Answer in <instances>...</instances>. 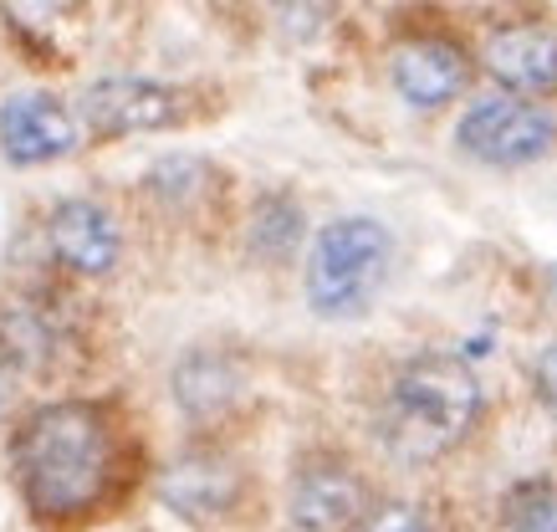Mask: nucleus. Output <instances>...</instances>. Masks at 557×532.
Masks as SVG:
<instances>
[{"label":"nucleus","instance_id":"obj_1","mask_svg":"<svg viewBox=\"0 0 557 532\" xmlns=\"http://www.w3.org/2000/svg\"><path fill=\"white\" fill-rule=\"evenodd\" d=\"M113 471V441L98 410L47 405L16 435V477L36 517L67 522L102 497Z\"/></svg>","mask_w":557,"mask_h":532},{"label":"nucleus","instance_id":"obj_2","mask_svg":"<svg viewBox=\"0 0 557 532\" xmlns=\"http://www.w3.org/2000/svg\"><path fill=\"white\" fill-rule=\"evenodd\" d=\"M475 415H481V384L471 369L450 354H424V359L405 363V374L394 379L388 441L414 461H430L456 446L475 425Z\"/></svg>","mask_w":557,"mask_h":532},{"label":"nucleus","instance_id":"obj_3","mask_svg":"<svg viewBox=\"0 0 557 532\" xmlns=\"http://www.w3.org/2000/svg\"><path fill=\"white\" fill-rule=\"evenodd\" d=\"M394 240L373 215H343L322 225L307 257V302L318 318H363L384 293Z\"/></svg>","mask_w":557,"mask_h":532},{"label":"nucleus","instance_id":"obj_4","mask_svg":"<svg viewBox=\"0 0 557 532\" xmlns=\"http://www.w3.org/2000/svg\"><path fill=\"white\" fill-rule=\"evenodd\" d=\"M557 138V119L537 103H522V98H486L475 103L456 128V144L481 164H496V170H517V164H532L553 149Z\"/></svg>","mask_w":557,"mask_h":532},{"label":"nucleus","instance_id":"obj_5","mask_svg":"<svg viewBox=\"0 0 557 532\" xmlns=\"http://www.w3.org/2000/svg\"><path fill=\"white\" fill-rule=\"evenodd\" d=\"M83 119L98 138H128V134H153L170 128L180 119V98L170 87L149 83V77H102L83 92Z\"/></svg>","mask_w":557,"mask_h":532},{"label":"nucleus","instance_id":"obj_6","mask_svg":"<svg viewBox=\"0 0 557 532\" xmlns=\"http://www.w3.org/2000/svg\"><path fill=\"white\" fill-rule=\"evenodd\" d=\"M77 123L51 92H16L0 108V149L11 164H47L72 154Z\"/></svg>","mask_w":557,"mask_h":532},{"label":"nucleus","instance_id":"obj_7","mask_svg":"<svg viewBox=\"0 0 557 532\" xmlns=\"http://www.w3.org/2000/svg\"><path fill=\"white\" fill-rule=\"evenodd\" d=\"M47 240H51V257L83 276L113 272V261L123 251V236H119V225H113V215L102 206H92V200H62L47 221Z\"/></svg>","mask_w":557,"mask_h":532},{"label":"nucleus","instance_id":"obj_8","mask_svg":"<svg viewBox=\"0 0 557 532\" xmlns=\"http://www.w3.org/2000/svg\"><path fill=\"white\" fill-rule=\"evenodd\" d=\"M363 517V481L343 461H312L292 481V522L302 532H343Z\"/></svg>","mask_w":557,"mask_h":532},{"label":"nucleus","instance_id":"obj_9","mask_svg":"<svg viewBox=\"0 0 557 532\" xmlns=\"http://www.w3.org/2000/svg\"><path fill=\"white\" fill-rule=\"evenodd\" d=\"M159 497L189 522H215L236 507L240 497V471L225 456H180V461L159 477Z\"/></svg>","mask_w":557,"mask_h":532},{"label":"nucleus","instance_id":"obj_10","mask_svg":"<svg viewBox=\"0 0 557 532\" xmlns=\"http://www.w3.org/2000/svg\"><path fill=\"white\" fill-rule=\"evenodd\" d=\"M486 72L511 92H553L557 87V36L537 26L496 32L486 41Z\"/></svg>","mask_w":557,"mask_h":532},{"label":"nucleus","instance_id":"obj_11","mask_svg":"<svg viewBox=\"0 0 557 532\" xmlns=\"http://www.w3.org/2000/svg\"><path fill=\"white\" fill-rule=\"evenodd\" d=\"M388 72H394V87H399V98L409 108L450 103L460 87H466V77H471L466 57L456 47H445V41H414V47H405V52L394 57Z\"/></svg>","mask_w":557,"mask_h":532},{"label":"nucleus","instance_id":"obj_12","mask_svg":"<svg viewBox=\"0 0 557 532\" xmlns=\"http://www.w3.org/2000/svg\"><path fill=\"white\" fill-rule=\"evenodd\" d=\"M236 395H240V369L225 354H205L200 348V354L180 359V369H174V399L195 420L220 415Z\"/></svg>","mask_w":557,"mask_h":532},{"label":"nucleus","instance_id":"obj_13","mask_svg":"<svg viewBox=\"0 0 557 532\" xmlns=\"http://www.w3.org/2000/svg\"><path fill=\"white\" fill-rule=\"evenodd\" d=\"M57 333L41 302H11L0 312V359L16 363V369H47Z\"/></svg>","mask_w":557,"mask_h":532},{"label":"nucleus","instance_id":"obj_14","mask_svg":"<svg viewBox=\"0 0 557 532\" xmlns=\"http://www.w3.org/2000/svg\"><path fill=\"white\" fill-rule=\"evenodd\" d=\"M502 522L511 532H557V486L547 477L517 481L502 497Z\"/></svg>","mask_w":557,"mask_h":532},{"label":"nucleus","instance_id":"obj_15","mask_svg":"<svg viewBox=\"0 0 557 532\" xmlns=\"http://www.w3.org/2000/svg\"><path fill=\"white\" fill-rule=\"evenodd\" d=\"M297 236H302V210L292 206L287 195H271V200H261V210H256L251 221V246L261 251V257H287L292 246H297Z\"/></svg>","mask_w":557,"mask_h":532},{"label":"nucleus","instance_id":"obj_16","mask_svg":"<svg viewBox=\"0 0 557 532\" xmlns=\"http://www.w3.org/2000/svg\"><path fill=\"white\" fill-rule=\"evenodd\" d=\"M205 185H210V170H205L200 159H164V164L149 174V189L164 206H189Z\"/></svg>","mask_w":557,"mask_h":532},{"label":"nucleus","instance_id":"obj_17","mask_svg":"<svg viewBox=\"0 0 557 532\" xmlns=\"http://www.w3.org/2000/svg\"><path fill=\"white\" fill-rule=\"evenodd\" d=\"M363 532H435V522H430V512L414 507V502H388V507H379V512L369 517Z\"/></svg>","mask_w":557,"mask_h":532},{"label":"nucleus","instance_id":"obj_18","mask_svg":"<svg viewBox=\"0 0 557 532\" xmlns=\"http://www.w3.org/2000/svg\"><path fill=\"white\" fill-rule=\"evenodd\" d=\"M532 384H537L542 410L557 420V344H547V348L537 354V363H532Z\"/></svg>","mask_w":557,"mask_h":532}]
</instances>
